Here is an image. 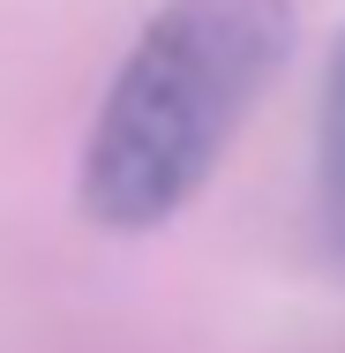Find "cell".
I'll list each match as a JSON object with an SVG mask.
<instances>
[{"instance_id": "6da1fadb", "label": "cell", "mask_w": 345, "mask_h": 353, "mask_svg": "<svg viewBox=\"0 0 345 353\" xmlns=\"http://www.w3.org/2000/svg\"><path fill=\"white\" fill-rule=\"evenodd\" d=\"M300 46L293 0H165L121 53L83 143V211L105 233H150L225 158Z\"/></svg>"}, {"instance_id": "7a4b0ae2", "label": "cell", "mask_w": 345, "mask_h": 353, "mask_svg": "<svg viewBox=\"0 0 345 353\" xmlns=\"http://www.w3.org/2000/svg\"><path fill=\"white\" fill-rule=\"evenodd\" d=\"M315 173H323V241L345 263V30L323 61V136H315Z\"/></svg>"}]
</instances>
